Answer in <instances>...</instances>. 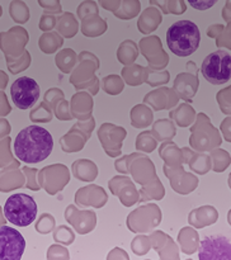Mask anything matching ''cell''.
<instances>
[{"label":"cell","instance_id":"cell-1","mask_svg":"<svg viewBox=\"0 0 231 260\" xmlns=\"http://www.w3.org/2000/svg\"><path fill=\"white\" fill-rule=\"evenodd\" d=\"M53 150L52 135L41 126H28L14 140V154L20 161L37 164L51 155Z\"/></svg>","mask_w":231,"mask_h":260},{"label":"cell","instance_id":"cell-2","mask_svg":"<svg viewBox=\"0 0 231 260\" xmlns=\"http://www.w3.org/2000/svg\"><path fill=\"white\" fill-rule=\"evenodd\" d=\"M201 42L200 28L192 20H178L167 32V43L174 55L187 57L195 52Z\"/></svg>","mask_w":231,"mask_h":260},{"label":"cell","instance_id":"cell-3","mask_svg":"<svg viewBox=\"0 0 231 260\" xmlns=\"http://www.w3.org/2000/svg\"><path fill=\"white\" fill-rule=\"evenodd\" d=\"M37 203L30 196L15 193L4 205V216L10 223L18 228H27L37 217Z\"/></svg>","mask_w":231,"mask_h":260},{"label":"cell","instance_id":"cell-4","mask_svg":"<svg viewBox=\"0 0 231 260\" xmlns=\"http://www.w3.org/2000/svg\"><path fill=\"white\" fill-rule=\"evenodd\" d=\"M202 75L208 83L221 85L231 79V56L223 50L210 53L203 60Z\"/></svg>","mask_w":231,"mask_h":260},{"label":"cell","instance_id":"cell-5","mask_svg":"<svg viewBox=\"0 0 231 260\" xmlns=\"http://www.w3.org/2000/svg\"><path fill=\"white\" fill-rule=\"evenodd\" d=\"M13 103L19 109H28L37 103L40 98V85L32 78H18L10 88Z\"/></svg>","mask_w":231,"mask_h":260},{"label":"cell","instance_id":"cell-6","mask_svg":"<svg viewBox=\"0 0 231 260\" xmlns=\"http://www.w3.org/2000/svg\"><path fill=\"white\" fill-rule=\"evenodd\" d=\"M24 250L22 234L10 226H0V260H20Z\"/></svg>","mask_w":231,"mask_h":260},{"label":"cell","instance_id":"cell-7","mask_svg":"<svg viewBox=\"0 0 231 260\" xmlns=\"http://www.w3.org/2000/svg\"><path fill=\"white\" fill-rule=\"evenodd\" d=\"M200 260H231V243L220 235L206 236L198 249Z\"/></svg>","mask_w":231,"mask_h":260},{"label":"cell","instance_id":"cell-8","mask_svg":"<svg viewBox=\"0 0 231 260\" xmlns=\"http://www.w3.org/2000/svg\"><path fill=\"white\" fill-rule=\"evenodd\" d=\"M189 4L192 5L194 9L205 10V9H208V8L213 7V5L216 4V2L215 0H211V2H193V0H190Z\"/></svg>","mask_w":231,"mask_h":260}]
</instances>
